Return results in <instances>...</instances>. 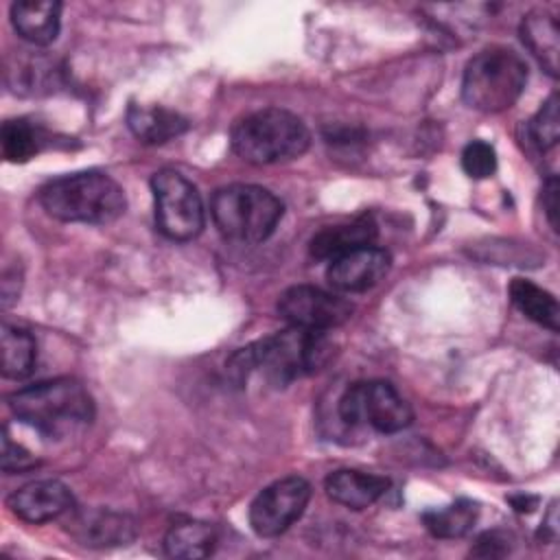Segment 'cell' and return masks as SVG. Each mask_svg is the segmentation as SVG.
<instances>
[{
    "mask_svg": "<svg viewBox=\"0 0 560 560\" xmlns=\"http://www.w3.org/2000/svg\"><path fill=\"white\" fill-rule=\"evenodd\" d=\"M11 24L15 33L33 46H48L57 39L61 26V2L57 0H22L11 7Z\"/></svg>",
    "mask_w": 560,
    "mask_h": 560,
    "instance_id": "9a60e30c",
    "label": "cell"
},
{
    "mask_svg": "<svg viewBox=\"0 0 560 560\" xmlns=\"http://www.w3.org/2000/svg\"><path fill=\"white\" fill-rule=\"evenodd\" d=\"M324 488L335 503L346 505L350 510H363L387 492L389 479L381 475L363 472V470L343 468V470L330 472L326 477Z\"/></svg>",
    "mask_w": 560,
    "mask_h": 560,
    "instance_id": "2e32d148",
    "label": "cell"
},
{
    "mask_svg": "<svg viewBox=\"0 0 560 560\" xmlns=\"http://www.w3.org/2000/svg\"><path fill=\"white\" fill-rule=\"evenodd\" d=\"M278 313L289 326L326 332L352 315V304L337 293L311 284L287 289L278 300Z\"/></svg>",
    "mask_w": 560,
    "mask_h": 560,
    "instance_id": "30bf717a",
    "label": "cell"
},
{
    "mask_svg": "<svg viewBox=\"0 0 560 560\" xmlns=\"http://www.w3.org/2000/svg\"><path fill=\"white\" fill-rule=\"evenodd\" d=\"M217 532L208 523L186 521L168 529L164 538V549L171 558H206L214 551Z\"/></svg>",
    "mask_w": 560,
    "mask_h": 560,
    "instance_id": "44dd1931",
    "label": "cell"
},
{
    "mask_svg": "<svg viewBox=\"0 0 560 560\" xmlns=\"http://www.w3.org/2000/svg\"><path fill=\"white\" fill-rule=\"evenodd\" d=\"M0 142L4 158L13 164H22L42 151V147L46 144V133L37 125L24 118H15L2 125Z\"/></svg>",
    "mask_w": 560,
    "mask_h": 560,
    "instance_id": "603a6c76",
    "label": "cell"
},
{
    "mask_svg": "<svg viewBox=\"0 0 560 560\" xmlns=\"http://www.w3.org/2000/svg\"><path fill=\"white\" fill-rule=\"evenodd\" d=\"M37 466V459L18 442L11 440L9 431L2 433V470L4 472H22Z\"/></svg>",
    "mask_w": 560,
    "mask_h": 560,
    "instance_id": "4316f807",
    "label": "cell"
},
{
    "mask_svg": "<svg viewBox=\"0 0 560 560\" xmlns=\"http://www.w3.org/2000/svg\"><path fill=\"white\" fill-rule=\"evenodd\" d=\"M510 298L514 302V306L532 322L549 328V330H558L560 326V308L556 298L545 291L542 287L534 284L532 280L525 278H514L510 284Z\"/></svg>",
    "mask_w": 560,
    "mask_h": 560,
    "instance_id": "ffe728a7",
    "label": "cell"
},
{
    "mask_svg": "<svg viewBox=\"0 0 560 560\" xmlns=\"http://www.w3.org/2000/svg\"><path fill=\"white\" fill-rule=\"evenodd\" d=\"M529 136L534 144L542 151L551 149L560 138V118H558V96L551 94L538 114L529 122Z\"/></svg>",
    "mask_w": 560,
    "mask_h": 560,
    "instance_id": "d4e9b609",
    "label": "cell"
},
{
    "mask_svg": "<svg viewBox=\"0 0 560 560\" xmlns=\"http://www.w3.org/2000/svg\"><path fill=\"white\" fill-rule=\"evenodd\" d=\"M158 230L173 241L195 238L206 223L201 195L195 184L173 168H162L151 177Z\"/></svg>",
    "mask_w": 560,
    "mask_h": 560,
    "instance_id": "52a82bcc",
    "label": "cell"
},
{
    "mask_svg": "<svg viewBox=\"0 0 560 560\" xmlns=\"http://www.w3.org/2000/svg\"><path fill=\"white\" fill-rule=\"evenodd\" d=\"M11 512L28 523H46L59 518L74 508L72 492L57 479H39L22 486L9 497Z\"/></svg>",
    "mask_w": 560,
    "mask_h": 560,
    "instance_id": "7c38bea8",
    "label": "cell"
},
{
    "mask_svg": "<svg viewBox=\"0 0 560 560\" xmlns=\"http://www.w3.org/2000/svg\"><path fill=\"white\" fill-rule=\"evenodd\" d=\"M4 79L11 92L22 96H35V94H48L59 85L61 70L55 59L20 50L4 61Z\"/></svg>",
    "mask_w": 560,
    "mask_h": 560,
    "instance_id": "4fadbf2b",
    "label": "cell"
},
{
    "mask_svg": "<svg viewBox=\"0 0 560 560\" xmlns=\"http://www.w3.org/2000/svg\"><path fill=\"white\" fill-rule=\"evenodd\" d=\"M0 346H2V374L7 378H24L33 372L37 346L31 332L2 324Z\"/></svg>",
    "mask_w": 560,
    "mask_h": 560,
    "instance_id": "7402d4cb",
    "label": "cell"
},
{
    "mask_svg": "<svg viewBox=\"0 0 560 560\" xmlns=\"http://www.w3.org/2000/svg\"><path fill=\"white\" fill-rule=\"evenodd\" d=\"M311 486L302 477H284L262 488L249 505V525L262 538L287 532L306 510Z\"/></svg>",
    "mask_w": 560,
    "mask_h": 560,
    "instance_id": "9c48e42d",
    "label": "cell"
},
{
    "mask_svg": "<svg viewBox=\"0 0 560 560\" xmlns=\"http://www.w3.org/2000/svg\"><path fill=\"white\" fill-rule=\"evenodd\" d=\"M70 532L77 540L88 547H114L127 545L136 536V523L127 514L109 510L74 512L68 521Z\"/></svg>",
    "mask_w": 560,
    "mask_h": 560,
    "instance_id": "5bb4252c",
    "label": "cell"
},
{
    "mask_svg": "<svg viewBox=\"0 0 560 560\" xmlns=\"http://www.w3.org/2000/svg\"><path fill=\"white\" fill-rule=\"evenodd\" d=\"M284 206L267 188L254 184H230L219 188L210 201V214L219 232L236 243L267 241L280 219Z\"/></svg>",
    "mask_w": 560,
    "mask_h": 560,
    "instance_id": "5b68a950",
    "label": "cell"
},
{
    "mask_svg": "<svg viewBox=\"0 0 560 560\" xmlns=\"http://www.w3.org/2000/svg\"><path fill=\"white\" fill-rule=\"evenodd\" d=\"M392 258L385 249L365 245L332 258L328 267V282L343 293H363L376 287L389 271Z\"/></svg>",
    "mask_w": 560,
    "mask_h": 560,
    "instance_id": "8fae6325",
    "label": "cell"
},
{
    "mask_svg": "<svg viewBox=\"0 0 560 560\" xmlns=\"http://www.w3.org/2000/svg\"><path fill=\"white\" fill-rule=\"evenodd\" d=\"M9 407L22 422L46 435H61L90 424L94 418V400L74 378H52L24 387L9 396Z\"/></svg>",
    "mask_w": 560,
    "mask_h": 560,
    "instance_id": "3957f363",
    "label": "cell"
},
{
    "mask_svg": "<svg viewBox=\"0 0 560 560\" xmlns=\"http://www.w3.org/2000/svg\"><path fill=\"white\" fill-rule=\"evenodd\" d=\"M339 416L346 424H368L381 433H396L411 424L409 402L387 381L352 383L339 398Z\"/></svg>",
    "mask_w": 560,
    "mask_h": 560,
    "instance_id": "ba28073f",
    "label": "cell"
},
{
    "mask_svg": "<svg viewBox=\"0 0 560 560\" xmlns=\"http://www.w3.org/2000/svg\"><path fill=\"white\" fill-rule=\"evenodd\" d=\"M527 83V63L510 48L492 46L477 52L464 70L462 98L479 112H503L512 107Z\"/></svg>",
    "mask_w": 560,
    "mask_h": 560,
    "instance_id": "8992f818",
    "label": "cell"
},
{
    "mask_svg": "<svg viewBox=\"0 0 560 560\" xmlns=\"http://www.w3.org/2000/svg\"><path fill=\"white\" fill-rule=\"evenodd\" d=\"M42 208L68 223L105 225L125 212L122 188L105 173L85 171L50 179L39 188Z\"/></svg>",
    "mask_w": 560,
    "mask_h": 560,
    "instance_id": "7a4b0ae2",
    "label": "cell"
},
{
    "mask_svg": "<svg viewBox=\"0 0 560 560\" xmlns=\"http://www.w3.org/2000/svg\"><path fill=\"white\" fill-rule=\"evenodd\" d=\"M521 37L538 63L551 74H558V52H560V31L556 18L547 13H529L521 22Z\"/></svg>",
    "mask_w": 560,
    "mask_h": 560,
    "instance_id": "d6986e66",
    "label": "cell"
},
{
    "mask_svg": "<svg viewBox=\"0 0 560 560\" xmlns=\"http://www.w3.org/2000/svg\"><path fill=\"white\" fill-rule=\"evenodd\" d=\"M376 238V225L370 217L354 219L341 225H328L311 238V256L315 258H337L352 249L372 245Z\"/></svg>",
    "mask_w": 560,
    "mask_h": 560,
    "instance_id": "ac0fdd59",
    "label": "cell"
},
{
    "mask_svg": "<svg viewBox=\"0 0 560 560\" xmlns=\"http://www.w3.org/2000/svg\"><path fill=\"white\" fill-rule=\"evenodd\" d=\"M328 354L330 346L324 332L291 326L234 352L228 361V372L238 385H245L252 374H258L269 385L284 387L319 370Z\"/></svg>",
    "mask_w": 560,
    "mask_h": 560,
    "instance_id": "6da1fadb",
    "label": "cell"
},
{
    "mask_svg": "<svg viewBox=\"0 0 560 560\" xmlns=\"http://www.w3.org/2000/svg\"><path fill=\"white\" fill-rule=\"evenodd\" d=\"M477 521V503L459 499L442 510H429L422 514L424 527L435 538H462L472 529Z\"/></svg>",
    "mask_w": 560,
    "mask_h": 560,
    "instance_id": "cb8c5ba5",
    "label": "cell"
},
{
    "mask_svg": "<svg viewBox=\"0 0 560 560\" xmlns=\"http://www.w3.org/2000/svg\"><path fill=\"white\" fill-rule=\"evenodd\" d=\"M127 125L131 133L144 144H162L188 129V120L160 105H131L127 109Z\"/></svg>",
    "mask_w": 560,
    "mask_h": 560,
    "instance_id": "e0dca14e",
    "label": "cell"
},
{
    "mask_svg": "<svg viewBox=\"0 0 560 560\" xmlns=\"http://www.w3.org/2000/svg\"><path fill=\"white\" fill-rule=\"evenodd\" d=\"M542 206H545L551 228L556 230V225H558V219H556L558 217V179L556 177H549L542 188Z\"/></svg>",
    "mask_w": 560,
    "mask_h": 560,
    "instance_id": "83f0119b",
    "label": "cell"
},
{
    "mask_svg": "<svg viewBox=\"0 0 560 560\" xmlns=\"http://www.w3.org/2000/svg\"><path fill=\"white\" fill-rule=\"evenodd\" d=\"M462 168L472 179H486L497 171V153L483 140H472L462 151Z\"/></svg>",
    "mask_w": 560,
    "mask_h": 560,
    "instance_id": "484cf974",
    "label": "cell"
},
{
    "mask_svg": "<svg viewBox=\"0 0 560 560\" xmlns=\"http://www.w3.org/2000/svg\"><path fill=\"white\" fill-rule=\"evenodd\" d=\"M311 133L302 118L280 107L247 114L232 127V149L249 164H278L302 155Z\"/></svg>",
    "mask_w": 560,
    "mask_h": 560,
    "instance_id": "277c9868",
    "label": "cell"
}]
</instances>
